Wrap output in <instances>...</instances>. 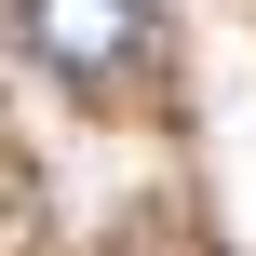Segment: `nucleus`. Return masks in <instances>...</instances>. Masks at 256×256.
<instances>
[{
    "label": "nucleus",
    "instance_id": "1",
    "mask_svg": "<svg viewBox=\"0 0 256 256\" xmlns=\"http://www.w3.org/2000/svg\"><path fill=\"white\" fill-rule=\"evenodd\" d=\"M27 54L81 94H108L135 54H148V0H27Z\"/></svg>",
    "mask_w": 256,
    "mask_h": 256
}]
</instances>
